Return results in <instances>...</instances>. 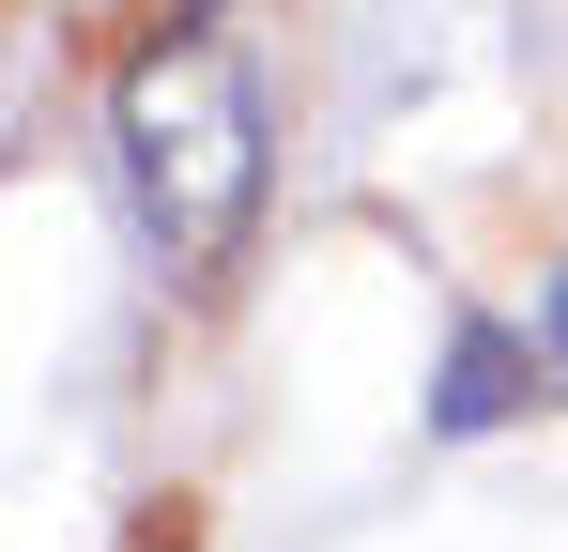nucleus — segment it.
<instances>
[{
	"label": "nucleus",
	"instance_id": "obj_1",
	"mask_svg": "<svg viewBox=\"0 0 568 552\" xmlns=\"http://www.w3.org/2000/svg\"><path fill=\"white\" fill-rule=\"evenodd\" d=\"M123 184H139V231L170 246V276H215L262 215V78L246 47L215 31H170L139 78H123Z\"/></svg>",
	"mask_w": 568,
	"mask_h": 552
},
{
	"label": "nucleus",
	"instance_id": "obj_2",
	"mask_svg": "<svg viewBox=\"0 0 568 552\" xmlns=\"http://www.w3.org/2000/svg\"><path fill=\"white\" fill-rule=\"evenodd\" d=\"M554 368H568V276H554Z\"/></svg>",
	"mask_w": 568,
	"mask_h": 552
}]
</instances>
